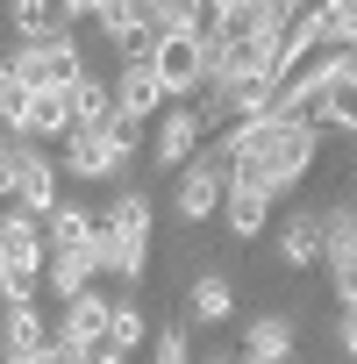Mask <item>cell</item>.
Instances as JSON below:
<instances>
[{
  "instance_id": "1",
  "label": "cell",
  "mask_w": 357,
  "mask_h": 364,
  "mask_svg": "<svg viewBox=\"0 0 357 364\" xmlns=\"http://www.w3.org/2000/svg\"><path fill=\"white\" fill-rule=\"evenodd\" d=\"M314 157H321V122L314 114L307 122H272L265 114V129L250 136V150L229 164V178H250V186H265L279 200V193H293L300 178L314 171Z\"/></svg>"
},
{
  "instance_id": "2",
  "label": "cell",
  "mask_w": 357,
  "mask_h": 364,
  "mask_svg": "<svg viewBox=\"0 0 357 364\" xmlns=\"http://www.w3.org/2000/svg\"><path fill=\"white\" fill-rule=\"evenodd\" d=\"M150 65L164 72V93H171V100H193V93L208 86V36H201V22L157 29V36H150Z\"/></svg>"
},
{
  "instance_id": "3",
  "label": "cell",
  "mask_w": 357,
  "mask_h": 364,
  "mask_svg": "<svg viewBox=\"0 0 357 364\" xmlns=\"http://www.w3.org/2000/svg\"><path fill=\"white\" fill-rule=\"evenodd\" d=\"M222 193H229V157L193 150L186 164H178L171 208H178V222H186V229H201V222H215V215H222Z\"/></svg>"
},
{
  "instance_id": "4",
  "label": "cell",
  "mask_w": 357,
  "mask_h": 364,
  "mask_svg": "<svg viewBox=\"0 0 357 364\" xmlns=\"http://www.w3.org/2000/svg\"><path fill=\"white\" fill-rule=\"evenodd\" d=\"M107 321H114V300L100 293V286H86L79 300H65V314L50 321V343L72 357V364H86V350H100L107 343Z\"/></svg>"
},
{
  "instance_id": "5",
  "label": "cell",
  "mask_w": 357,
  "mask_h": 364,
  "mask_svg": "<svg viewBox=\"0 0 357 364\" xmlns=\"http://www.w3.org/2000/svg\"><path fill=\"white\" fill-rule=\"evenodd\" d=\"M36 93H65L72 79H86V50L72 43V36H50V43H15V58H8Z\"/></svg>"
},
{
  "instance_id": "6",
  "label": "cell",
  "mask_w": 357,
  "mask_h": 364,
  "mask_svg": "<svg viewBox=\"0 0 357 364\" xmlns=\"http://www.w3.org/2000/svg\"><path fill=\"white\" fill-rule=\"evenodd\" d=\"M129 157H136V143H122L114 129H72L65 136V178H114V171H129Z\"/></svg>"
},
{
  "instance_id": "7",
  "label": "cell",
  "mask_w": 357,
  "mask_h": 364,
  "mask_svg": "<svg viewBox=\"0 0 357 364\" xmlns=\"http://www.w3.org/2000/svg\"><path fill=\"white\" fill-rule=\"evenodd\" d=\"M215 129H208V114L193 107V100H178V107H164L157 114V136H150V164L157 171H178V164H186L201 143H208Z\"/></svg>"
},
{
  "instance_id": "8",
  "label": "cell",
  "mask_w": 357,
  "mask_h": 364,
  "mask_svg": "<svg viewBox=\"0 0 357 364\" xmlns=\"http://www.w3.org/2000/svg\"><path fill=\"white\" fill-rule=\"evenodd\" d=\"M164 100H171V93H164V72L150 65V50H129V58H122V72H114V114L150 122Z\"/></svg>"
},
{
  "instance_id": "9",
  "label": "cell",
  "mask_w": 357,
  "mask_h": 364,
  "mask_svg": "<svg viewBox=\"0 0 357 364\" xmlns=\"http://www.w3.org/2000/svg\"><path fill=\"white\" fill-rule=\"evenodd\" d=\"M93 250H100V279H122L129 293L143 286V272H150V236H122V229H107V222H100Z\"/></svg>"
},
{
  "instance_id": "10",
  "label": "cell",
  "mask_w": 357,
  "mask_h": 364,
  "mask_svg": "<svg viewBox=\"0 0 357 364\" xmlns=\"http://www.w3.org/2000/svg\"><path fill=\"white\" fill-rule=\"evenodd\" d=\"M43 279H50V293H58V300H79L86 286H100V250H93V243H50Z\"/></svg>"
},
{
  "instance_id": "11",
  "label": "cell",
  "mask_w": 357,
  "mask_h": 364,
  "mask_svg": "<svg viewBox=\"0 0 357 364\" xmlns=\"http://www.w3.org/2000/svg\"><path fill=\"white\" fill-rule=\"evenodd\" d=\"M293 343H300V321H293V314H257V321L243 328L236 357H243V364H293Z\"/></svg>"
},
{
  "instance_id": "12",
  "label": "cell",
  "mask_w": 357,
  "mask_h": 364,
  "mask_svg": "<svg viewBox=\"0 0 357 364\" xmlns=\"http://www.w3.org/2000/svg\"><path fill=\"white\" fill-rule=\"evenodd\" d=\"M314 122H321V136H357V50H350V58L336 65V79L321 86Z\"/></svg>"
},
{
  "instance_id": "13",
  "label": "cell",
  "mask_w": 357,
  "mask_h": 364,
  "mask_svg": "<svg viewBox=\"0 0 357 364\" xmlns=\"http://www.w3.org/2000/svg\"><path fill=\"white\" fill-rule=\"evenodd\" d=\"M222 229H229L236 243L265 236V229H272V193L250 186V178H229V193H222Z\"/></svg>"
},
{
  "instance_id": "14",
  "label": "cell",
  "mask_w": 357,
  "mask_h": 364,
  "mask_svg": "<svg viewBox=\"0 0 357 364\" xmlns=\"http://www.w3.org/2000/svg\"><path fill=\"white\" fill-rule=\"evenodd\" d=\"M58 178H65V164H50L36 143H22V186H15V200H22L29 215H43V222H50V208L65 200V193H58Z\"/></svg>"
},
{
  "instance_id": "15",
  "label": "cell",
  "mask_w": 357,
  "mask_h": 364,
  "mask_svg": "<svg viewBox=\"0 0 357 364\" xmlns=\"http://www.w3.org/2000/svg\"><path fill=\"white\" fill-rule=\"evenodd\" d=\"M0 307H8L0 314V357H29V350L50 343V321H43L36 300H0Z\"/></svg>"
},
{
  "instance_id": "16",
  "label": "cell",
  "mask_w": 357,
  "mask_h": 364,
  "mask_svg": "<svg viewBox=\"0 0 357 364\" xmlns=\"http://www.w3.org/2000/svg\"><path fill=\"white\" fill-rule=\"evenodd\" d=\"M279 264H286V272L321 264V208H300V215L279 222Z\"/></svg>"
},
{
  "instance_id": "17",
  "label": "cell",
  "mask_w": 357,
  "mask_h": 364,
  "mask_svg": "<svg viewBox=\"0 0 357 364\" xmlns=\"http://www.w3.org/2000/svg\"><path fill=\"white\" fill-rule=\"evenodd\" d=\"M93 29L129 58V50H150V15H143V0H107V8L93 15Z\"/></svg>"
},
{
  "instance_id": "18",
  "label": "cell",
  "mask_w": 357,
  "mask_h": 364,
  "mask_svg": "<svg viewBox=\"0 0 357 364\" xmlns=\"http://www.w3.org/2000/svg\"><path fill=\"white\" fill-rule=\"evenodd\" d=\"M229 314H236V286H229V272H201V279L186 286V321L222 328Z\"/></svg>"
},
{
  "instance_id": "19",
  "label": "cell",
  "mask_w": 357,
  "mask_h": 364,
  "mask_svg": "<svg viewBox=\"0 0 357 364\" xmlns=\"http://www.w3.org/2000/svg\"><path fill=\"white\" fill-rule=\"evenodd\" d=\"M65 114H72V129H107V122H114V86L93 79V72L72 79V86H65Z\"/></svg>"
},
{
  "instance_id": "20",
  "label": "cell",
  "mask_w": 357,
  "mask_h": 364,
  "mask_svg": "<svg viewBox=\"0 0 357 364\" xmlns=\"http://www.w3.org/2000/svg\"><path fill=\"white\" fill-rule=\"evenodd\" d=\"M8 22H15V36H22V43L72 36V22H65V8H58V0H8Z\"/></svg>"
},
{
  "instance_id": "21",
  "label": "cell",
  "mask_w": 357,
  "mask_h": 364,
  "mask_svg": "<svg viewBox=\"0 0 357 364\" xmlns=\"http://www.w3.org/2000/svg\"><path fill=\"white\" fill-rule=\"evenodd\" d=\"M15 136H22V143H65V136H72V114H65V93H36Z\"/></svg>"
},
{
  "instance_id": "22",
  "label": "cell",
  "mask_w": 357,
  "mask_h": 364,
  "mask_svg": "<svg viewBox=\"0 0 357 364\" xmlns=\"http://www.w3.org/2000/svg\"><path fill=\"white\" fill-rule=\"evenodd\" d=\"M107 229H122V236H150V222H157V208H150V193L143 186H122L114 200H107V215H100Z\"/></svg>"
},
{
  "instance_id": "23",
  "label": "cell",
  "mask_w": 357,
  "mask_h": 364,
  "mask_svg": "<svg viewBox=\"0 0 357 364\" xmlns=\"http://www.w3.org/2000/svg\"><path fill=\"white\" fill-rule=\"evenodd\" d=\"M350 250H357V200H336V208H321V264H336Z\"/></svg>"
},
{
  "instance_id": "24",
  "label": "cell",
  "mask_w": 357,
  "mask_h": 364,
  "mask_svg": "<svg viewBox=\"0 0 357 364\" xmlns=\"http://www.w3.org/2000/svg\"><path fill=\"white\" fill-rule=\"evenodd\" d=\"M43 236H50V243H93V236H100V215L79 208V200H58L50 222H43Z\"/></svg>"
},
{
  "instance_id": "25",
  "label": "cell",
  "mask_w": 357,
  "mask_h": 364,
  "mask_svg": "<svg viewBox=\"0 0 357 364\" xmlns=\"http://www.w3.org/2000/svg\"><path fill=\"white\" fill-rule=\"evenodd\" d=\"M107 343H114V350H136V343H150V321H143V307H136V300H114Z\"/></svg>"
},
{
  "instance_id": "26",
  "label": "cell",
  "mask_w": 357,
  "mask_h": 364,
  "mask_svg": "<svg viewBox=\"0 0 357 364\" xmlns=\"http://www.w3.org/2000/svg\"><path fill=\"white\" fill-rule=\"evenodd\" d=\"M143 15H150V36H157V29H178V22H201V0H143Z\"/></svg>"
},
{
  "instance_id": "27",
  "label": "cell",
  "mask_w": 357,
  "mask_h": 364,
  "mask_svg": "<svg viewBox=\"0 0 357 364\" xmlns=\"http://www.w3.org/2000/svg\"><path fill=\"white\" fill-rule=\"evenodd\" d=\"M150 364H193L186 328H157V336H150Z\"/></svg>"
},
{
  "instance_id": "28",
  "label": "cell",
  "mask_w": 357,
  "mask_h": 364,
  "mask_svg": "<svg viewBox=\"0 0 357 364\" xmlns=\"http://www.w3.org/2000/svg\"><path fill=\"white\" fill-rule=\"evenodd\" d=\"M22 186V136H0V200H15Z\"/></svg>"
},
{
  "instance_id": "29",
  "label": "cell",
  "mask_w": 357,
  "mask_h": 364,
  "mask_svg": "<svg viewBox=\"0 0 357 364\" xmlns=\"http://www.w3.org/2000/svg\"><path fill=\"white\" fill-rule=\"evenodd\" d=\"M329 293H336V307H357V250L329 264Z\"/></svg>"
},
{
  "instance_id": "30",
  "label": "cell",
  "mask_w": 357,
  "mask_h": 364,
  "mask_svg": "<svg viewBox=\"0 0 357 364\" xmlns=\"http://www.w3.org/2000/svg\"><path fill=\"white\" fill-rule=\"evenodd\" d=\"M336 350L357 364V307H343V314H336Z\"/></svg>"
},
{
  "instance_id": "31",
  "label": "cell",
  "mask_w": 357,
  "mask_h": 364,
  "mask_svg": "<svg viewBox=\"0 0 357 364\" xmlns=\"http://www.w3.org/2000/svg\"><path fill=\"white\" fill-rule=\"evenodd\" d=\"M58 8H65V22H93V15L107 8V0H58Z\"/></svg>"
},
{
  "instance_id": "32",
  "label": "cell",
  "mask_w": 357,
  "mask_h": 364,
  "mask_svg": "<svg viewBox=\"0 0 357 364\" xmlns=\"http://www.w3.org/2000/svg\"><path fill=\"white\" fill-rule=\"evenodd\" d=\"M8 364H72L58 343H43V350H29V357H8Z\"/></svg>"
},
{
  "instance_id": "33",
  "label": "cell",
  "mask_w": 357,
  "mask_h": 364,
  "mask_svg": "<svg viewBox=\"0 0 357 364\" xmlns=\"http://www.w3.org/2000/svg\"><path fill=\"white\" fill-rule=\"evenodd\" d=\"M86 364H129V350H114V343H100V350H86Z\"/></svg>"
},
{
  "instance_id": "34",
  "label": "cell",
  "mask_w": 357,
  "mask_h": 364,
  "mask_svg": "<svg viewBox=\"0 0 357 364\" xmlns=\"http://www.w3.org/2000/svg\"><path fill=\"white\" fill-rule=\"evenodd\" d=\"M208 364H243V357H236V350H215V357H208Z\"/></svg>"
},
{
  "instance_id": "35",
  "label": "cell",
  "mask_w": 357,
  "mask_h": 364,
  "mask_svg": "<svg viewBox=\"0 0 357 364\" xmlns=\"http://www.w3.org/2000/svg\"><path fill=\"white\" fill-rule=\"evenodd\" d=\"M0 300H8V257H0Z\"/></svg>"
},
{
  "instance_id": "36",
  "label": "cell",
  "mask_w": 357,
  "mask_h": 364,
  "mask_svg": "<svg viewBox=\"0 0 357 364\" xmlns=\"http://www.w3.org/2000/svg\"><path fill=\"white\" fill-rule=\"evenodd\" d=\"M201 8H208V0H201Z\"/></svg>"
}]
</instances>
